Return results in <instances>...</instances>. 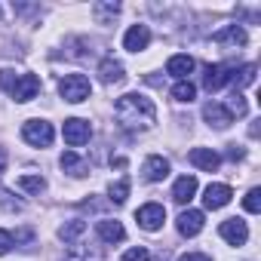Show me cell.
I'll list each match as a JSON object with an SVG mask.
<instances>
[{"instance_id":"1","label":"cell","mask_w":261,"mask_h":261,"mask_svg":"<svg viewBox=\"0 0 261 261\" xmlns=\"http://www.w3.org/2000/svg\"><path fill=\"white\" fill-rule=\"evenodd\" d=\"M114 120L120 123V129H126V133H142V129H151L154 126L157 108L142 92H126L114 105Z\"/></svg>"},{"instance_id":"2","label":"cell","mask_w":261,"mask_h":261,"mask_svg":"<svg viewBox=\"0 0 261 261\" xmlns=\"http://www.w3.org/2000/svg\"><path fill=\"white\" fill-rule=\"evenodd\" d=\"M0 86H4L16 101H31L40 92L37 74H16V71H0Z\"/></svg>"},{"instance_id":"3","label":"cell","mask_w":261,"mask_h":261,"mask_svg":"<svg viewBox=\"0 0 261 261\" xmlns=\"http://www.w3.org/2000/svg\"><path fill=\"white\" fill-rule=\"evenodd\" d=\"M59 92H62L65 101L77 105V101H86V98H89L92 83H89V77H83V74H65V77L59 80Z\"/></svg>"},{"instance_id":"4","label":"cell","mask_w":261,"mask_h":261,"mask_svg":"<svg viewBox=\"0 0 261 261\" xmlns=\"http://www.w3.org/2000/svg\"><path fill=\"white\" fill-rule=\"evenodd\" d=\"M22 139H25L28 145H34V148H49L53 139H56V129H53V123H46V120H28V123L22 126Z\"/></svg>"},{"instance_id":"5","label":"cell","mask_w":261,"mask_h":261,"mask_svg":"<svg viewBox=\"0 0 261 261\" xmlns=\"http://www.w3.org/2000/svg\"><path fill=\"white\" fill-rule=\"evenodd\" d=\"M62 136H65V142H68L71 148H80V145H86V142H89L92 126H89V120L71 117V120H65V126H62Z\"/></svg>"},{"instance_id":"6","label":"cell","mask_w":261,"mask_h":261,"mask_svg":"<svg viewBox=\"0 0 261 261\" xmlns=\"http://www.w3.org/2000/svg\"><path fill=\"white\" fill-rule=\"evenodd\" d=\"M136 221H139V227H145V230H160L163 221H166V206H160V203H145V206L136 212Z\"/></svg>"},{"instance_id":"7","label":"cell","mask_w":261,"mask_h":261,"mask_svg":"<svg viewBox=\"0 0 261 261\" xmlns=\"http://www.w3.org/2000/svg\"><path fill=\"white\" fill-rule=\"evenodd\" d=\"M218 233H221V240L230 243V246H243V243L249 240V227H246L243 218H227V221H221Z\"/></svg>"},{"instance_id":"8","label":"cell","mask_w":261,"mask_h":261,"mask_svg":"<svg viewBox=\"0 0 261 261\" xmlns=\"http://www.w3.org/2000/svg\"><path fill=\"white\" fill-rule=\"evenodd\" d=\"M230 77H233V68H227V65H206L203 86H206L209 92H218L221 86H227V83H230Z\"/></svg>"},{"instance_id":"9","label":"cell","mask_w":261,"mask_h":261,"mask_svg":"<svg viewBox=\"0 0 261 261\" xmlns=\"http://www.w3.org/2000/svg\"><path fill=\"white\" fill-rule=\"evenodd\" d=\"M203 120H206L209 126H215V129H227V126L233 123V114H230L224 105L209 101V105H203Z\"/></svg>"},{"instance_id":"10","label":"cell","mask_w":261,"mask_h":261,"mask_svg":"<svg viewBox=\"0 0 261 261\" xmlns=\"http://www.w3.org/2000/svg\"><path fill=\"white\" fill-rule=\"evenodd\" d=\"M203 224H206V215L200 209H185L178 215V233L181 237H197L203 230Z\"/></svg>"},{"instance_id":"11","label":"cell","mask_w":261,"mask_h":261,"mask_svg":"<svg viewBox=\"0 0 261 261\" xmlns=\"http://www.w3.org/2000/svg\"><path fill=\"white\" fill-rule=\"evenodd\" d=\"M148 43H151L148 25H133V28L123 34V46H126L129 53H142V49H148Z\"/></svg>"},{"instance_id":"12","label":"cell","mask_w":261,"mask_h":261,"mask_svg":"<svg viewBox=\"0 0 261 261\" xmlns=\"http://www.w3.org/2000/svg\"><path fill=\"white\" fill-rule=\"evenodd\" d=\"M230 197H233V191L227 185H209L203 191V206L206 209H224L230 203Z\"/></svg>"},{"instance_id":"13","label":"cell","mask_w":261,"mask_h":261,"mask_svg":"<svg viewBox=\"0 0 261 261\" xmlns=\"http://www.w3.org/2000/svg\"><path fill=\"white\" fill-rule=\"evenodd\" d=\"M65 261H105V249L101 246H86V243H74L65 252Z\"/></svg>"},{"instance_id":"14","label":"cell","mask_w":261,"mask_h":261,"mask_svg":"<svg viewBox=\"0 0 261 261\" xmlns=\"http://www.w3.org/2000/svg\"><path fill=\"white\" fill-rule=\"evenodd\" d=\"M188 160H191L197 169H203V172H215V169L221 166V157H218L212 148H194V151L188 154Z\"/></svg>"},{"instance_id":"15","label":"cell","mask_w":261,"mask_h":261,"mask_svg":"<svg viewBox=\"0 0 261 261\" xmlns=\"http://www.w3.org/2000/svg\"><path fill=\"white\" fill-rule=\"evenodd\" d=\"M142 175H145V181H163V178L169 175V160L160 157V154L148 157L145 166H142Z\"/></svg>"},{"instance_id":"16","label":"cell","mask_w":261,"mask_h":261,"mask_svg":"<svg viewBox=\"0 0 261 261\" xmlns=\"http://www.w3.org/2000/svg\"><path fill=\"white\" fill-rule=\"evenodd\" d=\"M95 233H98L105 243H123V240H126L123 224H120V221H111V218H101V221L95 224Z\"/></svg>"},{"instance_id":"17","label":"cell","mask_w":261,"mask_h":261,"mask_svg":"<svg viewBox=\"0 0 261 261\" xmlns=\"http://www.w3.org/2000/svg\"><path fill=\"white\" fill-rule=\"evenodd\" d=\"M194 194H197V178H194V175H181V178L175 181V188H172V200L181 203V206L191 203Z\"/></svg>"},{"instance_id":"18","label":"cell","mask_w":261,"mask_h":261,"mask_svg":"<svg viewBox=\"0 0 261 261\" xmlns=\"http://www.w3.org/2000/svg\"><path fill=\"white\" fill-rule=\"evenodd\" d=\"M191 71H194V59L185 56V53H178V56H172V59L166 62V74H172V77H178V80H188Z\"/></svg>"},{"instance_id":"19","label":"cell","mask_w":261,"mask_h":261,"mask_svg":"<svg viewBox=\"0 0 261 261\" xmlns=\"http://www.w3.org/2000/svg\"><path fill=\"white\" fill-rule=\"evenodd\" d=\"M215 43H221V46H246V31L240 28V25H227L224 31H218L215 34Z\"/></svg>"},{"instance_id":"20","label":"cell","mask_w":261,"mask_h":261,"mask_svg":"<svg viewBox=\"0 0 261 261\" xmlns=\"http://www.w3.org/2000/svg\"><path fill=\"white\" fill-rule=\"evenodd\" d=\"M98 77H101V83H120L126 74H123V65H120L114 56H108V59L98 65Z\"/></svg>"},{"instance_id":"21","label":"cell","mask_w":261,"mask_h":261,"mask_svg":"<svg viewBox=\"0 0 261 261\" xmlns=\"http://www.w3.org/2000/svg\"><path fill=\"white\" fill-rule=\"evenodd\" d=\"M83 233H86V221H83V218H74V221H68V224L59 227V237H62L65 243H74V240L83 237Z\"/></svg>"},{"instance_id":"22","label":"cell","mask_w":261,"mask_h":261,"mask_svg":"<svg viewBox=\"0 0 261 261\" xmlns=\"http://www.w3.org/2000/svg\"><path fill=\"white\" fill-rule=\"evenodd\" d=\"M59 163H62V169H65V172H71V175H86V163H83L74 151H65Z\"/></svg>"},{"instance_id":"23","label":"cell","mask_w":261,"mask_h":261,"mask_svg":"<svg viewBox=\"0 0 261 261\" xmlns=\"http://www.w3.org/2000/svg\"><path fill=\"white\" fill-rule=\"evenodd\" d=\"M172 98H175V101H188V105H191V101L197 98V86H194L191 80H178V83L172 86Z\"/></svg>"},{"instance_id":"24","label":"cell","mask_w":261,"mask_h":261,"mask_svg":"<svg viewBox=\"0 0 261 261\" xmlns=\"http://www.w3.org/2000/svg\"><path fill=\"white\" fill-rule=\"evenodd\" d=\"M126 197H129V178H120V181H111V188H108V200L111 203H126Z\"/></svg>"},{"instance_id":"25","label":"cell","mask_w":261,"mask_h":261,"mask_svg":"<svg viewBox=\"0 0 261 261\" xmlns=\"http://www.w3.org/2000/svg\"><path fill=\"white\" fill-rule=\"evenodd\" d=\"M92 13H95L98 25H108V22L120 13V4H95V7H92Z\"/></svg>"},{"instance_id":"26","label":"cell","mask_w":261,"mask_h":261,"mask_svg":"<svg viewBox=\"0 0 261 261\" xmlns=\"http://www.w3.org/2000/svg\"><path fill=\"white\" fill-rule=\"evenodd\" d=\"M230 80L237 83V92H240L243 86H252V83H255V65H246V68L233 71V77H230Z\"/></svg>"},{"instance_id":"27","label":"cell","mask_w":261,"mask_h":261,"mask_svg":"<svg viewBox=\"0 0 261 261\" xmlns=\"http://www.w3.org/2000/svg\"><path fill=\"white\" fill-rule=\"evenodd\" d=\"M19 188L28 191V194H40V191H46V181H43V175H22Z\"/></svg>"},{"instance_id":"28","label":"cell","mask_w":261,"mask_h":261,"mask_svg":"<svg viewBox=\"0 0 261 261\" xmlns=\"http://www.w3.org/2000/svg\"><path fill=\"white\" fill-rule=\"evenodd\" d=\"M243 206H246V212H252V215H255V212H261V191H258V188H252V191L243 197Z\"/></svg>"},{"instance_id":"29","label":"cell","mask_w":261,"mask_h":261,"mask_svg":"<svg viewBox=\"0 0 261 261\" xmlns=\"http://www.w3.org/2000/svg\"><path fill=\"white\" fill-rule=\"evenodd\" d=\"M0 206H4L7 212H22V203H19L7 188H0Z\"/></svg>"},{"instance_id":"30","label":"cell","mask_w":261,"mask_h":261,"mask_svg":"<svg viewBox=\"0 0 261 261\" xmlns=\"http://www.w3.org/2000/svg\"><path fill=\"white\" fill-rule=\"evenodd\" d=\"M123 261H151V252H148L145 246H136V249H129V252L123 255Z\"/></svg>"},{"instance_id":"31","label":"cell","mask_w":261,"mask_h":261,"mask_svg":"<svg viewBox=\"0 0 261 261\" xmlns=\"http://www.w3.org/2000/svg\"><path fill=\"white\" fill-rule=\"evenodd\" d=\"M230 114L237 111V117H246V101H243V95L240 92H233V101H230V108H227Z\"/></svg>"},{"instance_id":"32","label":"cell","mask_w":261,"mask_h":261,"mask_svg":"<svg viewBox=\"0 0 261 261\" xmlns=\"http://www.w3.org/2000/svg\"><path fill=\"white\" fill-rule=\"evenodd\" d=\"M13 249V233L10 230H0V255H7Z\"/></svg>"},{"instance_id":"33","label":"cell","mask_w":261,"mask_h":261,"mask_svg":"<svg viewBox=\"0 0 261 261\" xmlns=\"http://www.w3.org/2000/svg\"><path fill=\"white\" fill-rule=\"evenodd\" d=\"M178 261H212L209 255H203V252H185Z\"/></svg>"},{"instance_id":"34","label":"cell","mask_w":261,"mask_h":261,"mask_svg":"<svg viewBox=\"0 0 261 261\" xmlns=\"http://www.w3.org/2000/svg\"><path fill=\"white\" fill-rule=\"evenodd\" d=\"M227 157H230V160H243V157H246V151H243L240 145H230V148H227Z\"/></svg>"},{"instance_id":"35","label":"cell","mask_w":261,"mask_h":261,"mask_svg":"<svg viewBox=\"0 0 261 261\" xmlns=\"http://www.w3.org/2000/svg\"><path fill=\"white\" fill-rule=\"evenodd\" d=\"M4 169H7V151L0 148V172H4Z\"/></svg>"},{"instance_id":"36","label":"cell","mask_w":261,"mask_h":261,"mask_svg":"<svg viewBox=\"0 0 261 261\" xmlns=\"http://www.w3.org/2000/svg\"><path fill=\"white\" fill-rule=\"evenodd\" d=\"M31 237H34L31 230H19V233H16V240H31Z\"/></svg>"},{"instance_id":"37","label":"cell","mask_w":261,"mask_h":261,"mask_svg":"<svg viewBox=\"0 0 261 261\" xmlns=\"http://www.w3.org/2000/svg\"><path fill=\"white\" fill-rule=\"evenodd\" d=\"M0 19H4V10H0Z\"/></svg>"}]
</instances>
